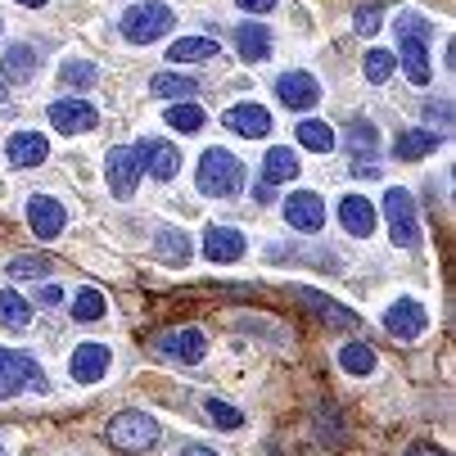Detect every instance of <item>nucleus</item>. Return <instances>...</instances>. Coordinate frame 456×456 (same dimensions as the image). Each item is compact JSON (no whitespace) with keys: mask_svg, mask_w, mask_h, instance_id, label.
Returning a JSON list of instances; mask_svg holds the SVG:
<instances>
[{"mask_svg":"<svg viewBox=\"0 0 456 456\" xmlns=\"http://www.w3.org/2000/svg\"><path fill=\"white\" fill-rule=\"evenodd\" d=\"M45 113L54 122V132H63V136H82V132H95L100 126V113L86 100H54Z\"/></svg>","mask_w":456,"mask_h":456,"instance_id":"nucleus-8","label":"nucleus"},{"mask_svg":"<svg viewBox=\"0 0 456 456\" xmlns=\"http://www.w3.org/2000/svg\"><path fill=\"white\" fill-rule=\"evenodd\" d=\"M379 23H384V10L375 5V0H366V5L353 14V28H357V37H375V32H379Z\"/></svg>","mask_w":456,"mask_h":456,"instance_id":"nucleus-37","label":"nucleus"},{"mask_svg":"<svg viewBox=\"0 0 456 456\" xmlns=\"http://www.w3.org/2000/svg\"><path fill=\"white\" fill-rule=\"evenodd\" d=\"M163 118H167V126H176V132H200V126L208 122L204 109H200V104H190V100H185V104H172Z\"/></svg>","mask_w":456,"mask_h":456,"instance_id":"nucleus-33","label":"nucleus"},{"mask_svg":"<svg viewBox=\"0 0 456 456\" xmlns=\"http://www.w3.org/2000/svg\"><path fill=\"white\" fill-rule=\"evenodd\" d=\"M23 388L50 394V379L41 375L37 357H28V353H19V348H0V398H19Z\"/></svg>","mask_w":456,"mask_h":456,"instance_id":"nucleus-2","label":"nucleus"},{"mask_svg":"<svg viewBox=\"0 0 456 456\" xmlns=\"http://www.w3.org/2000/svg\"><path fill=\"white\" fill-rule=\"evenodd\" d=\"M339 366H344L348 375H370V370H375V353H370L366 344H344V348H339Z\"/></svg>","mask_w":456,"mask_h":456,"instance_id":"nucleus-34","label":"nucleus"},{"mask_svg":"<svg viewBox=\"0 0 456 456\" xmlns=\"http://www.w3.org/2000/svg\"><path fill=\"white\" fill-rule=\"evenodd\" d=\"M5 154H10V163H14V167H37V163H45L50 141H45L41 132H14V136H10V145H5Z\"/></svg>","mask_w":456,"mask_h":456,"instance_id":"nucleus-18","label":"nucleus"},{"mask_svg":"<svg viewBox=\"0 0 456 456\" xmlns=\"http://www.w3.org/2000/svg\"><path fill=\"white\" fill-rule=\"evenodd\" d=\"M150 91L159 95V100H185V95H194V91H200V82H194V77H181V73H159L154 82H150Z\"/></svg>","mask_w":456,"mask_h":456,"instance_id":"nucleus-29","label":"nucleus"},{"mask_svg":"<svg viewBox=\"0 0 456 456\" xmlns=\"http://www.w3.org/2000/svg\"><path fill=\"white\" fill-rule=\"evenodd\" d=\"M104 176H109L113 200H132L136 185H141V159H136V145H118V150H109V159H104Z\"/></svg>","mask_w":456,"mask_h":456,"instance_id":"nucleus-6","label":"nucleus"},{"mask_svg":"<svg viewBox=\"0 0 456 456\" xmlns=\"http://www.w3.org/2000/svg\"><path fill=\"white\" fill-rule=\"evenodd\" d=\"M438 150V136L434 132H420V126H411V132H398V141H394V154L403 159V163H416V159H425V154H434Z\"/></svg>","mask_w":456,"mask_h":456,"instance_id":"nucleus-25","label":"nucleus"},{"mask_svg":"<svg viewBox=\"0 0 456 456\" xmlns=\"http://www.w3.org/2000/svg\"><path fill=\"white\" fill-rule=\"evenodd\" d=\"M37 303H41V307H59V303H63V289H59V285H41V289H37Z\"/></svg>","mask_w":456,"mask_h":456,"instance_id":"nucleus-40","label":"nucleus"},{"mask_svg":"<svg viewBox=\"0 0 456 456\" xmlns=\"http://www.w3.org/2000/svg\"><path fill=\"white\" fill-rule=\"evenodd\" d=\"M204 253L213 257V263H240V257L248 253V240L235 226H208L204 231Z\"/></svg>","mask_w":456,"mask_h":456,"instance_id":"nucleus-16","label":"nucleus"},{"mask_svg":"<svg viewBox=\"0 0 456 456\" xmlns=\"http://www.w3.org/2000/svg\"><path fill=\"white\" fill-rule=\"evenodd\" d=\"M181 456H217L213 447H200V443H190V447H181Z\"/></svg>","mask_w":456,"mask_h":456,"instance_id":"nucleus-42","label":"nucleus"},{"mask_svg":"<svg viewBox=\"0 0 456 456\" xmlns=\"http://www.w3.org/2000/svg\"><path fill=\"white\" fill-rule=\"evenodd\" d=\"M231 37H235V50H240L244 63H263L272 54V32L263 23H240Z\"/></svg>","mask_w":456,"mask_h":456,"instance_id":"nucleus-19","label":"nucleus"},{"mask_svg":"<svg viewBox=\"0 0 456 456\" xmlns=\"http://www.w3.org/2000/svg\"><path fill=\"white\" fill-rule=\"evenodd\" d=\"M59 82H63V86H77V91H86V86H95V82H100V69H95L91 59H63Z\"/></svg>","mask_w":456,"mask_h":456,"instance_id":"nucleus-30","label":"nucleus"},{"mask_svg":"<svg viewBox=\"0 0 456 456\" xmlns=\"http://www.w3.org/2000/svg\"><path fill=\"white\" fill-rule=\"evenodd\" d=\"M294 294H298V298H303V303H307V307H312L316 316H325V321H335L339 330H353V325H357V316H353L348 307H339L335 298H325V294H316L312 285H298Z\"/></svg>","mask_w":456,"mask_h":456,"instance_id":"nucleus-22","label":"nucleus"},{"mask_svg":"<svg viewBox=\"0 0 456 456\" xmlns=\"http://www.w3.org/2000/svg\"><path fill=\"white\" fill-rule=\"evenodd\" d=\"M420 113H425V122H438V126H452V104H447V100H438V104L429 100V104H425Z\"/></svg>","mask_w":456,"mask_h":456,"instance_id":"nucleus-39","label":"nucleus"},{"mask_svg":"<svg viewBox=\"0 0 456 456\" xmlns=\"http://www.w3.org/2000/svg\"><path fill=\"white\" fill-rule=\"evenodd\" d=\"M19 5H28V10H41V5H50V0H19Z\"/></svg>","mask_w":456,"mask_h":456,"instance_id":"nucleus-43","label":"nucleus"},{"mask_svg":"<svg viewBox=\"0 0 456 456\" xmlns=\"http://www.w3.org/2000/svg\"><path fill=\"white\" fill-rule=\"evenodd\" d=\"M294 176H298V159H294V150H289V145H272L267 159H263V185L276 190V185H285V181H294Z\"/></svg>","mask_w":456,"mask_h":456,"instance_id":"nucleus-21","label":"nucleus"},{"mask_svg":"<svg viewBox=\"0 0 456 456\" xmlns=\"http://www.w3.org/2000/svg\"><path fill=\"white\" fill-rule=\"evenodd\" d=\"M0 28H5V23H0Z\"/></svg>","mask_w":456,"mask_h":456,"instance_id":"nucleus-45","label":"nucleus"},{"mask_svg":"<svg viewBox=\"0 0 456 456\" xmlns=\"http://www.w3.org/2000/svg\"><path fill=\"white\" fill-rule=\"evenodd\" d=\"M298 145L312 150V154H330L335 150V126L321 122V118H303L298 122Z\"/></svg>","mask_w":456,"mask_h":456,"instance_id":"nucleus-26","label":"nucleus"},{"mask_svg":"<svg viewBox=\"0 0 456 456\" xmlns=\"http://www.w3.org/2000/svg\"><path fill=\"white\" fill-rule=\"evenodd\" d=\"M10 276L14 281H41V276H50V257H14Z\"/></svg>","mask_w":456,"mask_h":456,"instance_id":"nucleus-36","label":"nucleus"},{"mask_svg":"<svg viewBox=\"0 0 456 456\" xmlns=\"http://www.w3.org/2000/svg\"><path fill=\"white\" fill-rule=\"evenodd\" d=\"M344 141H348V150H357V154H375V145H379V132H375V122H366V118H353V122L344 126Z\"/></svg>","mask_w":456,"mask_h":456,"instance_id":"nucleus-31","label":"nucleus"},{"mask_svg":"<svg viewBox=\"0 0 456 456\" xmlns=\"http://www.w3.org/2000/svg\"><path fill=\"white\" fill-rule=\"evenodd\" d=\"M276 95H281L289 109H316L321 86H316L312 73H281V77H276Z\"/></svg>","mask_w":456,"mask_h":456,"instance_id":"nucleus-17","label":"nucleus"},{"mask_svg":"<svg viewBox=\"0 0 456 456\" xmlns=\"http://www.w3.org/2000/svg\"><path fill=\"white\" fill-rule=\"evenodd\" d=\"M0 447H5V443H0Z\"/></svg>","mask_w":456,"mask_h":456,"instance_id":"nucleus-46","label":"nucleus"},{"mask_svg":"<svg viewBox=\"0 0 456 456\" xmlns=\"http://www.w3.org/2000/svg\"><path fill=\"white\" fill-rule=\"evenodd\" d=\"M0 73H5L14 86L32 82V73H37V50H32V45H10L5 59H0Z\"/></svg>","mask_w":456,"mask_h":456,"instance_id":"nucleus-23","label":"nucleus"},{"mask_svg":"<svg viewBox=\"0 0 456 456\" xmlns=\"http://www.w3.org/2000/svg\"><path fill=\"white\" fill-rule=\"evenodd\" d=\"M407 456H434V452H429V447H420V443H416V447H411V452H407Z\"/></svg>","mask_w":456,"mask_h":456,"instance_id":"nucleus-44","label":"nucleus"},{"mask_svg":"<svg viewBox=\"0 0 456 456\" xmlns=\"http://www.w3.org/2000/svg\"><path fill=\"white\" fill-rule=\"evenodd\" d=\"M28 226L37 240H54L63 235V226H69V208H63L59 200H50V194H32L28 200Z\"/></svg>","mask_w":456,"mask_h":456,"instance_id":"nucleus-11","label":"nucleus"},{"mask_svg":"<svg viewBox=\"0 0 456 456\" xmlns=\"http://www.w3.org/2000/svg\"><path fill=\"white\" fill-rule=\"evenodd\" d=\"M109 362H113V353H109L104 344H82V348H73V357H69V375H73L77 384H100V379L109 375Z\"/></svg>","mask_w":456,"mask_h":456,"instance_id":"nucleus-14","label":"nucleus"},{"mask_svg":"<svg viewBox=\"0 0 456 456\" xmlns=\"http://www.w3.org/2000/svg\"><path fill=\"white\" fill-rule=\"evenodd\" d=\"M429 41H420V37H403L398 32V63H403V73H407V82H416V86H429V77H434V69H429V50H425Z\"/></svg>","mask_w":456,"mask_h":456,"instance_id":"nucleus-15","label":"nucleus"},{"mask_svg":"<svg viewBox=\"0 0 456 456\" xmlns=\"http://www.w3.org/2000/svg\"><path fill=\"white\" fill-rule=\"evenodd\" d=\"M172 23H176V19H172L167 5H159V0H141V5H132V10L122 14V37L136 41V45H150V41L167 37Z\"/></svg>","mask_w":456,"mask_h":456,"instance_id":"nucleus-5","label":"nucleus"},{"mask_svg":"<svg viewBox=\"0 0 456 456\" xmlns=\"http://www.w3.org/2000/svg\"><path fill=\"white\" fill-rule=\"evenodd\" d=\"M136 159H141V172H150L154 181H172L181 172V150L167 145V141H159V136H145L136 145Z\"/></svg>","mask_w":456,"mask_h":456,"instance_id":"nucleus-10","label":"nucleus"},{"mask_svg":"<svg viewBox=\"0 0 456 456\" xmlns=\"http://www.w3.org/2000/svg\"><path fill=\"white\" fill-rule=\"evenodd\" d=\"M194 181H200V194H208V200H235L244 190V163L231 150H208L200 159Z\"/></svg>","mask_w":456,"mask_h":456,"instance_id":"nucleus-1","label":"nucleus"},{"mask_svg":"<svg viewBox=\"0 0 456 456\" xmlns=\"http://www.w3.org/2000/svg\"><path fill=\"white\" fill-rule=\"evenodd\" d=\"M235 5H240V10H248V14H272V10L281 5V0H235Z\"/></svg>","mask_w":456,"mask_h":456,"instance_id":"nucleus-41","label":"nucleus"},{"mask_svg":"<svg viewBox=\"0 0 456 456\" xmlns=\"http://www.w3.org/2000/svg\"><path fill=\"white\" fill-rule=\"evenodd\" d=\"M362 69H366V82L384 86L388 77L398 73V59H394V50H370V54H366V63H362Z\"/></svg>","mask_w":456,"mask_h":456,"instance_id":"nucleus-32","label":"nucleus"},{"mask_svg":"<svg viewBox=\"0 0 456 456\" xmlns=\"http://www.w3.org/2000/svg\"><path fill=\"white\" fill-rule=\"evenodd\" d=\"M217 54L222 50H217L213 37H181V41L167 45V59L172 63H200V59H217Z\"/></svg>","mask_w":456,"mask_h":456,"instance_id":"nucleus-24","label":"nucleus"},{"mask_svg":"<svg viewBox=\"0 0 456 456\" xmlns=\"http://www.w3.org/2000/svg\"><path fill=\"white\" fill-rule=\"evenodd\" d=\"M425 325H429V312L416 298H398L394 307L384 312V330L394 335V339H407V344L425 335Z\"/></svg>","mask_w":456,"mask_h":456,"instance_id":"nucleus-9","label":"nucleus"},{"mask_svg":"<svg viewBox=\"0 0 456 456\" xmlns=\"http://www.w3.org/2000/svg\"><path fill=\"white\" fill-rule=\"evenodd\" d=\"M28 321H32L28 298L14 294V289H0V325H5V330H28Z\"/></svg>","mask_w":456,"mask_h":456,"instance_id":"nucleus-27","label":"nucleus"},{"mask_svg":"<svg viewBox=\"0 0 456 456\" xmlns=\"http://www.w3.org/2000/svg\"><path fill=\"white\" fill-rule=\"evenodd\" d=\"M104 312H109V303H104L100 289H77V294H73V316H77V321H100Z\"/></svg>","mask_w":456,"mask_h":456,"instance_id":"nucleus-35","label":"nucleus"},{"mask_svg":"<svg viewBox=\"0 0 456 456\" xmlns=\"http://www.w3.org/2000/svg\"><path fill=\"white\" fill-rule=\"evenodd\" d=\"M104 438H109V447H118V452H145V447L159 443V425H154V416H145V411H118V416L104 425Z\"/></svg>","mask_w":456,"mask_h":456,"instance_id":"nucleus-4","label":"nucleus"},{"mask_svg":"<svg viewBox=\"0 0 456 456\" xmlns=\"http://www.w3.org/2000/svg\"><path fill=\"white\" fill-rule=\"evenodd\" d=\"M154 348H159L163 357L181 362V366H200V362L208 357V339H204L200 330H190V325H176V330L159 335V339H154Z\"/></svg>","mask_w":456,"mask_h":456,"instance_id":"nucleus-7","label":"nucleus"},{"mask_svg":"<svg viewBox=\"0 0 456 456\" xmlns=\"http://www.w3.org/2000/svg\"><path fill=\"white\" fill-rule=\"evenodd\" d=\"M285 217H289L294 231L316 235V231L325 226V200H321L316 190H294L289 200H285Z\"/></svg>","mask_w":456,"mask_h":456,"instance_id":"nucleus-12","label":"nucleus"},{"mask_svg":"<svg viewBox=\"0 0 456 456\" xmlns=\"http://www.w3.org/2000/svg\"><path fill=\"white\" fill-rule=\"evenodd\" d=\"M339 222H344L348 235L366 240V235L375 231V208H370V200H362V194H344V200H339Z\"/></svg>","mask_w":456,"mask_h":456,"instance_id":"nucleus-20","label":"nucleus"},{"mask_svg":"<svg viewBox=\"0 0 456 456\" xmlns=\"http://www.w3.org/2000/svg\"><path fill=\"white\" fill-rule=\"evenodd\" d=\"M154 253L163 257V263H185V257H190V235L176 231V226H163L154 235Z\"/></svg>","mask_w":456,"mask_h":456,"instance_id":"nucleus-28","label":"nucleus"},{"mask_svg":"<svg viewBox=\"0 0 456 456\" xmlns=\"http://www.w3.org/2000/svg\"><path fill=\"white\" fill-rule=\"evenodd\" d=\"M384 217H388V235H394L398 248H420V222H416L411 190L388 185V190H384Z\"/></svg>","mask_w":456,"mask_h":456,"instance_id":"nucleus-3","label":"nucleus"},{"mask_svg":"<svg viewBox=\"0 0 456 456\" xmlns=\"http://www.w3.org/2000/svg\"><path fill=\"white\" fill-rule=\"evenodd\" d=\"M208 416H213L222 429H240V425H244V416H240L231 403H222V398H208Z\"/></svg>","mask_w":456,"mask_h":456,"instance_id":"nucleus-38","label":"nucleus"},{"mask_svg":"<svg viewBox=\"0 0 456 456\" xmlns=\"http://www.w3.org/2000/svg\"><path fill=\"white\" fill-rule=\"evenodd\" d=\"M226 126H231V132H240V136H248V141L253 136L263 141V136H272V113L257 104V100H240V104L226 109Z\"/></svg>","mask_w":456,"mask_h":456,"instance_id":"nucleus-13","label":"nucleus"}]
</instances>
